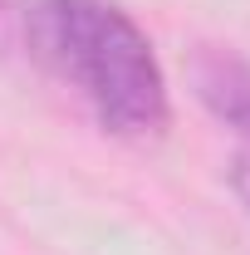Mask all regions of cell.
I'll list each match as a JSON object with an SVG mask.
<instances>
[{"mask_svg":"<svg viewBox=\"0 0 250 255\" xmlns=\"http://www.w3.org/2000/svg\"><path fill=\"white\" fill-rule=\"evenodd\" d=\"M0 64L74 94L108 137L152 142L172 123L152 39L113 0H0Z\"/></svg>","mask_w":250,"mask_h":255,"instance_id":"cell-1","label":"cell"},{"mask_svg":"<svg viewBox=\"0 0 250 255\" xmlns=\"http://www.w3.org/2000/svg\"><path fill=\"white\" fill-rule=\"evenodd\" d=\"M191 84H196V98L206 103V113L231 132H241L250 147V59L201 44L191 54Z\"/></svg>","mask_w":250,"mask_h":255,"instance_id":"cell-2","label":"cell"},{"mask_svg":"<svg viewBox=\"0 0 250 255\" xmlns=\"http://www.w3.org/2000/svg\"><path fill=\"white\" fill-rule=\"evenodd\" d=\"M226 182H231V191H236V196L250 206V147H241V152L231 157V167H226Z\"/></svg>","mask_w":250,"mask_h":255,"instance_id":"cell-3","label":"cell"}]
</instances>
